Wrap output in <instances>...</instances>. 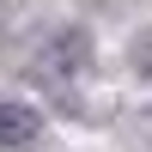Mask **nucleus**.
<instances>
[{"mask_svg":"<svg viewBox=\"0 0 152 152\" xmlns=\"http://www.w3.org/2000/svg\"><path fill=\"white\" fill-rule=\"evenodd\" d=\"M91 31L85 24H55V31L37 43V67L43 73H55V79H79L85 67H91Z\"/></svg>","mask_w":152,"mask_h":152,"instance_id":"obj_1","label":"nucleus"},{"mask_svg":"<svg viewBox=\"0 0 152 152\" xmlns=\"http://www.w3.org/2000/svg\"><path fill=\"white\" fill-rule=\"evenodd\" d=\"M43 140V116H37L31 104H0V146L6 152H24Z\"/></svg>","mask_w":152,"mask_h":152,"instance_id":"obj_2","label":"nucleus"},{"mask_svg":"<svg viewBox=\"0 0 152 152\" xmlns=\"http://www.w3.org/2000/svg\"><path fill=\"white\" fill-rule=\"evenodd\" d=\"M134 73H140V79H152V24L140 31V43H134Z\"/></svg>","mask_w":152,"mask_h":152,"instance_id":"obj_3","label":"nucleus"}]
</instances>
